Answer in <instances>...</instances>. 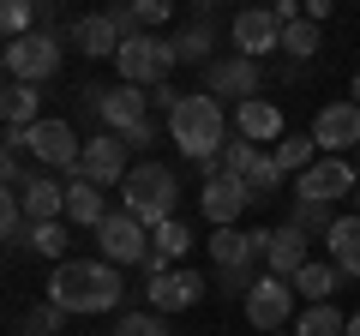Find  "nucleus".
Returning a JSON list of instances; mask_svg holds the SVG:
<instances>
[{
  "mask_svg": "<svg viewBox=\"0 0 360 336\" xmlns=\"http://www.w3.org/2000/svg\"><path fill=\"white\" fill-rule=\"evenodd\" d=\"M120 295H127V283H120V264L108 259H60L49 276V300L66 312H115Z\"/></svg>",
  "mask_w": 360,
  "mask_h": 336,
  "instance_id": "obj_1",
  "label": "nucleus"
},
{
  "mask_svg": "<svg viewBox=\"0 0 360 336\" xmlns=\"http://www.w3.org/2000/svg\"><path fill=\"white\" fill-rule=\"evenodd\" d=\"M120 210H132L144 228L174 222V210H180V181H174V168H168V162H139L127 181H120Z\"/></svg>",
  "mask_w": 360,
  "mask_h": 336,
  "instance_id": "obj_2",
  "label": "nucleus"
},
{
  "mask_svg": "<svg viewBox=\"0 0 360 336\" xmlns=\"http://www.w3.org/2000/svg\"><path fill=\"white\" fill-rule=\"evenodd\" d=\"M168 138L180 144V156H193V162H205V156H217L222 144H229V120H222V103L217 96H180V108L168 115Z\"/></svg>",
  "mask_w": 360,
  "mask_h": 336,
  "instance_id": "obj_3",
  "label": "nucleus"
},
{
  "mask_svg": "<svg viewBox=\"0 0 360 336\" xmlns=\"http://www.w3.org/2000/svg\"><path fill=\"white\" fill-rule=\"evenodd\" d=\"M6 150L37 156V168H78L84 144H78V127L60 115H42L37 127H6Z\"/></svg>",
  "mask_w": 360,
  "mask_h": 336,
  "instance_id": "obj_4",
  "label": "nucleus"
},
{
  "mask_svg": "<svg viewBox=\"0 0 360 336\" xmlns=\"http://www.w3.org/2000/svg\"><path fill=\"white\" fill-rule=\"evenodd\" d=\"M174 42L156 37V30H139V37L120 42L115 66H120V84H139V91H156V84H168V72H174Z\"/></svg>",
  "mask_w": 360,
  "mask_h": 336,
  "instance_id": "obj_5",
  "label": "nucleus"
},
{
  "mask_svg": "<svg viewBox=\"0 0 360 336\" xmlns=\"http://www.w3.org/2000/svg\"><path fill=\"white\" fill-rule=\"evenodd\" d=\"M6 78H18V84H49L54 72H60V60H66V49H60V37L54 30H30V37H18V42H6Z\"/></svg>",
  "mask_w": 360,
  "mask_h": 336,
  "instance_id": "obj_6",
  "label": "nucleus"
},
{
  "mask_svg": "<svg viewBox=\"0 0 360 336\" xmlns=\"http://www.w3.org/2000/svg\"><path fill=\"white\" fill-rule=\"evenodd\" d=\"M96 246H103V259H108V264H144L156 240H150V228H144L132 210H108L103 228H96Z\"/></svg>",
  "mask_w": 360,
  "mask_h": 336,
  "instance_id": "obj_7",
  "label": "nucleus"
},
{
  "mask_svg": "<svg viewBox=\"0 0 360 336\" xmlns=\"http://www.w3.org/2000/svg\"><path fill=\"white\" fill-rule=\"evenodd\" d=\"M295 283L288 276H258L252 283V295H246V318H252V330H288V318H300L295 312Z\"/></svg>",
  "mask_w": 360,
  "mask_h": 336,
  "instance_id": "obj_8",
  "label": "nucleus"
},
{
  "mask_svg": "<svg viewBox=\"0 0 360 336\" xmlns=\"http://www.w3.org/2000/svg\"><path fill=\"white\" fill-rule=\"evenodd\" d=\"M210 259H217V271H252L270 259V228H217L210 234Z\"/></svg>",
  "mask_w": 360,
  "mask_h": 336,
  "instance_id": "obj_9",
  "label": "nucleus"
},
{
  "mask_svg": "<svg viewBox=\"0 0 360 336\" xmlns=\"http://www.w3.org/2000/svg\"><path fill=\"white\" fill-rule=\"evenodd\" d=\"M205 91L210 96H240V103H252V96L264 91V66H258L252 54H217V60L205 66Z\"/></svg>",
  "mask_w": 360,
  "mask_h": 336,
  "instance_id": "obj_10",
  "label": "nucleus"
},
{
  "mask_svg": "<svg viewBox=\"0 0 360 336\" xmlns=\"http://www.w3.org/2000/svg\"><path fill=\"white\" fill-rule=\"evenodd\" d=\"M354 186H360V174L342 156H319L307 174H295V198H312V205H336V198H348Z\"/></svg>",
  "mask_w": 360,
  "mask_h": 336,
  "instance_id": "obj_11",
  "label": "nucleus"
},
{
  "mask_svg": "<svg viewBox=\"0 0 360 336\" xmlns=\"http://www.w3.org/2000/svg\"><path fill=\"white\" fill-rule=\"evenodd\" d=\"M72 174H84V181H96V186H120L132 174V168H127V138H120V132H96V138H84V156H78Z\"/></svg>",
  "mask_w": 360,
  "mask_h": 336,
  "instance_id": "obj_12",
  "label": "nucleus"
},
{
  "mask_svg": "<svg viewBox=\"0 0 360 336\" xmlns=\"http://www.w3.org/2000/svg\"><path fill=\"white\" fill-rule=\"evenodd\" d=\"M234 54H252V60L283 54V18L270 13V6H246V13H234Z\"/></svg>",
  "mask_w": 360,
  "mask_h": 336,
  "instance_id": "obj_13",
  "label": "nucleus"
},
{
  "mask_svg": "<svg viewBox=\"0 0 360 336\" xmlns=\"http://www.w3.org/2000/svg\"><path fill=\"white\" fill-rule=\"evenodd\" d=\"M312 144H319L324 156L360 144V103H354V96H348V103H324L319 115H312Z\"/></svg>",
  "mask_w": 360,
  "mask_h": 336,
  "instance_id": "obj_14",
  "label": "nucleus"
},
{
  "mask_svg": "<svg viewBox=\"0 0 360 336\" xmlns=\"http://www.w3.org/2000/svg\"><path fill=\"white\" fill-rule=\"evenodd\" d=\"M66 42H72V49H84V60H115L127 37H120L115 13H78L72 25H66Z\"/></svg>",
  "mask_w": 360,
  "mask_h": 336,
  "instance_id": "obj_15",
  "label": "nucleus"
},
{
  "mask_svg": "<svg viewBox=\"0 0 360 336\" xmlns=\"http://www.w3.org/2000/svg\"><path fill=\"white\" fill-rule=\"evenodd\" d=\"M205 276L198 271H186V264H174V271L168 276H156L150 288H144V295H150V306L156 312H186V306H198V300H205Z\"/></svg>",
  "mask_w": 360,
  "mask_h": 336,
  "instance_id": "obj_16",
  "label": "nucleus"
},
{
  "mask_svg": "<svg viewBox=\"0 0 360 336\" xmlns=\"http://www.w3.org/2000/svg\"><path fill=\"white\" fill-rule=\"evenodd\" d=\"M103 120L108 132H120V138H127L132 127H144V120H150V91H139V84H115V91H103Z\"/></svg>",
  "mask_w": 360,
  "mask_h": 336,
  "instance_id": "obj_17",
  "label": "nucleus"
},
{
  "mask_svg": "<svg viewBox=\"0 0 360 336\" xmlns=\"http://www.w3.org/2000/svg\"><path fill=\"white\" fill-rule=\"evenodd\" d=\"M246 205H252V198H246V186L234 181V174H222V181H205V193H198V210L210 217V228H234Z\"/></svg>",
  "mask_w": 360,
  "mask_h": 336,
  "instance_id": "obj_18",
  "label": "nucleus"
},
{
  "mask_svg": "<svg viewBox=\"0 0 360 336\" xmlns=\"http://www.w3.org/2000/svg\"><path fill=\"white\" fill-rule=\"evenodd\" d=\"M307 240H312V234H307V228H295V222L270 228V259H264V271H270V276H288V283H295L300 264H312Z\"/></svg>",
  "mask_w": 360,
  "mask_h": 336,
  "instance_id": "obj_19",
  "label": "nucleus"
},
{
  "mask_svg": "<svg viewBox=\"0 0 360 336\" xmlns=\"http://www.w3.org/2000/svg\"><path fill=\"white\" fill-rule=\"evenodd\" d=\"M234 127H240V138L246 144H276V138H283V108H276V103H270V96H252V103H240V108H234Z\"/></svg>",
  "mask_w": 360,
  "mask_h": 336,
  "instance_id": "obj_20",
  "label": "nucleus"
},
{
  "mask_svg": "<svg viewBox=\"0 0 360 336\" xmlns=\"http://www.w3.org/2000/svg\"><path fill=\"white\" fill-rule=\"evenodd\" d=\"M18 205H25L30 222H60V217H66V186L37 168V174L25 181V193H18Z\"/></svg>",
  "mask_w": 360,
  "mask_h": 336,
  "instance_id": "obj_21",
  "label": "nucleus"
},
{
  "mask_svg": "<svg viewBox=\"0 0 360 336\" xmlns=\"http://www.w3.org/2000/svg\"><path fill=\"white\" fill-rule=\"evenodd\" d=\"M103 217H108V198H103V186L96 181H84V174H72V181H66V222H72V228H103Z\"/></svg>",
  "mask_w": 360,
  "mask_h": 336,
  "instance_id": "obj_22",
  "label": "nucleus"
},
{
  "mask_svg": "<svg viewBox=\"0 0 360 336\" xmlns=\"http://www.w3.org/2000/svg\"><path fill=\"white\" fill-rule=\"evenodd\" d=\"M324 252L342 276H360V217H336V228L324 234Z\"/></svg>",
  "mask_w": 360,
  "mask_h": 336,
  "instance_id": "obj_23",
  "label": "nucleus"
},
{
  "mask_svg": "<svg viewBox=\"0 0 360 336\" xmlns=\"http://www.w3.org/2000/svg\"><path fill=\"white\" fill-rule=\"evenodd\" d=\"M37 108H42V84H18V78H6V91H0V115H6V127H37Z\"/></svg>",
  "mask_w": 360,
  "mask_h": 336,
  "instance_id": "obj_24",
  "label": "nucleus"
},
{
  "mask_svg": "<svg viewBox=\"0 0 360 336\" xmlns=\"http://www.w3.org/2000/svg\"><path fill=\"white\" fill-rule=\"evenodd\" d=\"M295 336H348V312L336 306V300H312L295 318Z\"/></svg>",
  "mask_w": 360,
  "mask_h": 336,
  "instance_id": "obj_25",
  "label": "nucleus"
},
{
  "mask_svg": "<svg viewBox=\"0 0 360 336\" xmlns=\"http://www.w3.org/2000/svg\"><path fill=\"white\" fill-rule=\"evenodd\" d=\"M270 156H276V168H283V174H307V168L319 162V144H312V132H283Z\"/></svg>",
  "mask_w": 360,
  "mask_h": 336,
  "instance_id": "obj_26",
  "label": "nucleus"
},
{
  "mask_svg": "<svg viewBox=\"0 0 360 336\" xmlns=\"http://www.w3.org/2000/svg\"><path fill=\"white\" fill-rule=\"evenodd\" d=\"M336 288H342V271H336V264H319V259L300 264V276H295V295L307 300V306H312V300H330Z\"/></svg>",
  "mask_w": 360,
  "mask_h": 336,
  "instance_id": "obj_27",
  "label": "nucleus"
},
{
  "mask_svg": "<svg viewBox=\"0 0 360 336\" xmlns=\"http://www.w3.org/2000/svg\"><path fill=\"white\" fill-rule=\"evenodd\" d=\"M234 181L246 186V198H270V193H283V168H276V156H264V150H258L252 162H246L240 174H234Z\"/></svg>",
  "mask_w": 360,
  "mask_h": 336,
  "instance_id": "obj_28",
  "label": "nucleus"
},
{
  "mask_svg": "<svg viewBox=\"0 0 360 336\" xmlns=\"http://www.w3.org/2000/svg\"><path fill=\"white\" fill-rule=\"evenodd\" d=\"M210 49H217V30H210L205 18H198V25H186V30L174 37V54H180L186 66H210Z\"/></svg>",
  "mask_w": 360,
  "mask_h": 336,
  "instance_id": "obj_29",
  "label": "nucleus"
},
{
  "mask_svg": "<svg viewBox=\"0 0 360 336\" xmlns=\"http://www.w3.org/2000/svg\"><path fill=\"white\" fill-rule=\"evenodd\" d=\"M66 240H72V222H30V240L25 246H37V252H42V259H54V264H60L66 259Z\"/></svg>",
  "mask_w": 360,
  "mask_h": 336,
  "instance_id": "obj_30",
  "label": "nucleus"
},
{
  "mask_svg": "<svg viewBox=\"0 0 360 336\" xmlns=\"http://www.w3.org/2000/svg\"><path fill=\"white\" fill-rule=\"evenodd\" d=\"M319 37H324V25L295 18V25H283V54L288 60H312V54H319Z\"/></svg>",
  "mask_w": 360,
  "mask_h": 336,
  "instance_id": "obj_31",
  "label": "nucleus"
},
{
  "mask_svg": "<svg viewBox=\"0 0 360 336\" xmlns=\"http://www.w3.org/2000/svg\"><path fill=\"white\" fill-rule=\"evenodd\" d=\"M0 30H6V42L42 30V25H37V0H0Z\"/></svg>",
  "mask_w": 360,
  "mask_h": 336,
  "instance_id": "obj_32",
  "label": "nucleus"
},
{
  "mask_svg": "<svg viewBox=\"0 0 360 336\" xmlns=\"http://www.w3.org/2000/svg\"><path fill=\"white\" fill-rule=\"evenodd\" d=\"M288 222H295V228H307L312 240H324V234L336 228V217H330V205H312V198H300V205H295V217H288Z\"/></svg>",
  "mask_w": 360,
  "mask_h": 336,
  "instance_id": "obj_33",
  "label": "nucleus"
},
{
  "mask_svg": "<svg viewBox=\"0 0 360 336\" xmlns=\"http://www.w3.org/2000/svg\"><path fill=\"white\" fill-rule=\"evenodd\" d=\"M150 240H156V252H168V259L180 264V259H186V246H193V228L174 217V222H162V228H150Z\"/></svg>",
  "mask_w": 360,
  "mask_h": 336,
  "instance_id": "obj_34",
  "label": "nucleus"
},
{
  "mask_svg": "<svg viewBox=\"0 0 360 336\" xmlns=\"http://www.w3.org/2000/svg\"><path fill=\"white\" fill-rule=\"evenodd\" d=\"M60 324H66V306H54V300H37L25 312V336H54Z\"/></svg>",
  "mask_w": 360,
  "mask_h": 336,
  "instance_id": "obj_35",
  "label": "nucleus"
},
{
  "mask_svg": "<svg viewBox=\"0 0 360 336\" xmlns=\"http://www.w3.org/2000/svg\"><path fill=\"white\" fill-rule=\"evenodd\" d=\"M115 336H168V324H162V312H127Z\"/></svg>",
  "mask_w": 360,
  "mask_h": 336,
  "instance_id": "obj_36",
  "label": "nucleus"
},
{
  "mask_svg": "<svg viewBox=\"0 0 360 336\" xmlns=\"http://www.w3.org/2000/svg\"><path fill=\"white\" fill-rule=\"evenodd\" d=\"M0 174H6V193H25V181H30V168H25V150H6Z\"/></svg>",
  "mask_w": 360,
  "mask_h": 336,
  "instance_id": "obj_37",
  "label": "nucleus"
},
{
  "mask_svg": "<svg viewBox=\"0 0 360 336\" xmlns=\"http://www.w3.org/2000/svg\"><path fill=\"white\" fill-rule=\"evenodd\" d=\"M132 13H139V25H162L174 13V0H132Z\"/></svg>",
  "mask_w": 360,
  "mask_h": 336,
  "instance_id": "obj_38",
  "label": "nucleus"
},
{
  "mask_svg": "<svg viewBox=\"0 0 360 336\" xmlns=\"http://www.w3.org/2000/svg\"><path fill=\"white\" fill-rule=\"evenodd\" d=\"M156 108H162V115H174V108H180V91H174V84H156V91H150V115H156Z\"/></svg>",
  "mask_w": 360,
  "mask_h": 336,
  "instance_id": "obj_39",
  "label": "nucleus"
},
{
  "mask_svg": "<svg viewBox=\"0 0 360 336\" xmlns=\"http://www.w3.org/2000/svg\"><path fill=\"white\" fill-rule=\"evenodd\" d=\"M300 6H307V18H312V25H324V18H330V6H336V0H300Z\"/></svg>",
  "mask_w": 360,
  "mask_h": 336,
  "instance_id": "obj_40",
  "label": "nucleus"
},
{
  "mask_svg": "<svg viewBox=\"0 0 360 336\" xmlns=\"http://www.w3.org/2000/svg\"><path fill=\"white\" fill-rule=\"evenodd\" d=\"M270 13L283 18V25H295V18H300V0H276V6H270Z\"/></svg>",
  "mask_w": 360,
  "mask_h": 336,
  "instance_id": "obj_41",
  "label": "nucleus"
},
{
  "mask_svg": "<svg viewBox=\"0 0 360 336\" xmlns=\"http://www.w3.org/2000/svg\"><path fill=\"white\" fill-rule=\"evenodd\" d=\"M348 336H360V312H348Z\"/></svg>",
  "mask_w": 360,
  "mask_h": 336,
  "instance_id": "obj_42",
  "label": "nucleus"
},
{
  "mask_svg": "<svg viewBox=\"0 0 360 336\" xmlns=\"http://www.w3.org/2000/svg\"><path fill=\"white\" fill-rule=\"evenodd\" d=\"M348 96H354V103H360V72H354V84H348Z\"/></svg>",
  "mask_w": 360,
  "mask_h": 336,
  "instance_id": "obj_43",
  "label": "nucleus"
},
{
  "mask_svg": "<svg viewBox=\"0 0 360 336\" xmlns=\"http://www.w3.org/2000/svg\"><path fill=\"white\" fill-rule=\"evenodd\" d=\"M270 336H295V330H270Z\"/></svg>",
  "mask_w": 360,
  "mask_h": 336,
  "instance_id": "obj_44",
  "label": "nucleus"
},
{
  "mask_svg": "<svg viewBox=\"0 0 360 336\" xmlns=\"http://www.w3.org/2000/svg\"><path fill=\"white\" fill-rule=\"evenodd\" d=\"M193 6H210V0H193Z\"/></svg>",
  "mask_w": 360,
  "mask_h": 336,
  "instance_id": "obj_45",
  "label": "nucleus"
},
{
  "mask_svg": "<svg viewBox=\"0 0 360 336\" xmlns=\"http://www.w3.org/2000/svg\"><path fill=\"white\" fill-rule=\"evenodd\" d=\"M354 174H360V162H354Z\"/></svg>",
  "mask_w": 360,
  "mask_h": 336,
  "instance_id": "obj_46",
  "label": "nucleus"
}]
</instances>
